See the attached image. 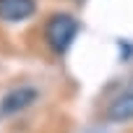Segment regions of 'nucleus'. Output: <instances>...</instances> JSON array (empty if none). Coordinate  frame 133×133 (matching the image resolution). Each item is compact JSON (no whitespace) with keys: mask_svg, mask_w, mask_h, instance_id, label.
Returning <instances> with one entry per match:
<instances>
[{"mask_svg":"<svg viewBox=\"0 0 133 133\" xmlns=\"http://www.w3.org/2000/svg\"><path fill=\"white\" fill-rule=\"evenodd\" d=\"M81 31V24L73 13H52L47 21H44V29H42V37H44V44L55 52V55H65L71 50V44L76 42Z\"/></svg>","mask_w":133,"mask_h":133,"instance_id":"obj_1","label":"nucleus"},{"mask_svg":"<svg viewBox=\"0 0 133 133\" xmlns=\"http://www.w3.org/2000/svg\"><path fill=\"white\" fill-rule=\"evenodd\" d=\"M34 102H39V91L34 86H16L0 97V117H13V115L29 110Z\"/></svg>","mask_w":133,"mask_h":133,"instance_id":"obj_2","label":"nucleus"},{"mask_svg":"<svg viewBox=\"0 0 133 133\" xmlns=\"http://www.w3.org/2000/svg\"><path fill=\"white\" fill-rule=\"evenodd\" d=\"M37 13V0H0V21L21 24Z\"/></svg>","mask_w":133,"mask_h":133,"instance_id":"obj_3","label":"nucleus"},{"mask_svg":"<svg viewBox=\"0 0 133 133\" xmlns=\"http://www.w3.org/2000/svg\"><path fill=\"white\" fill-rule=\"evenodd\" d=\"M104 120L107 123H128L133 120V89L120 91L117 97L110 99V104L104 107Z\"/></svg>","mask_w":133,"mask_h":133,"instance_id":"obj_4","label":"nucleus"}]
</instances>
